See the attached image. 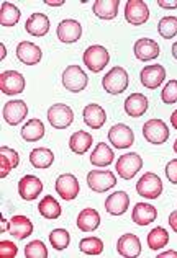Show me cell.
Wrapping results in <instances>:
<instances>
[{
	"mask_svg": "<svg viewBox=\"0 0 177 258\" xmlns=\"http://www.w3.org/2000/svg\"><path fill=\"white\" fill-rule=\"evenodd\" d=\"M128 72L123 69V67H113V69L108 71L107 76L102 79V87L104 90L110 95H120L126 90L128 87Z\"/></svg>",
	"mask_w": 177,
	"mask_h": 258,
	"instance_id": "cell-1",
	"label": "cell"
},
{
	"mask_svg": "<svg viewBox=\"0 0 177 258\" xmlns=\"http://www.w3.org/2000/svg\"><path fill=\"white\" fill-rule=\"evenodd\" d=\"M84 64L88 71L92 72H102L107 67L108 60H110V54L105 49L104 46H88L87 49L84 51Z\"/></svg>",
	"mask_w": 177,
	"mask_h": 258,
	"instance_id": "cell-2",
	"label": "cell"
},
{
	"mask_svg": "<svg viewBox=\"0 0 177 258\" xmlns=\"http://www.w3.org/2000/svg\"><path fill=\"white\" fill-rule=\"evenodd\" d=\"M87 84H88V77L82 71V67L79 66L66 67V71L63 72V85L66 87V90H69L72 93H79L85 90Z\"/></svg>",
	"mask_w": 177,
	"mask_h": 258,
	"instance_id": "cell-3",
	"label": "cell"
},
{
	"mask_svg": "<svg viewBox=\"0 0 177 258\" xmlns=\"http://www.w3.org/2000/svg\"><path fill=\"white\" fill-rule=\"evenodd\" d=\"M136 191L140 196L148 200H156L159 198V195L162 193V181L156 173L148 172L141 176L136 183Z\"/></svg>",
	"mask_w": 177,
	"mask_h": 258,
	"instance_id": "cell-4",
	"label": "cell"
},
{
	"mask_svg": "<svg viewBox=\"0 0 177 258\" xmlns=\"http://www.w3.org/2000/svg\"><path fill=\"white\" fill-rule=\"evenodd\" d=\"M87 185L95 193H105L117 185V178L110 170H92L87 173Z\"/></svg>",
	"mask_w": 177,
	"mask_h": 258,
	"instance_id": "cell-5",
	"label": "cell"
},
{
	"mask_svg": "<svg viewBox=\"0 0 177 258\" xmlns=\"http://www.w3.org/2000/svg\"><path fill=\"white\" fill-rule=\"evenodd\" d=\"M143 136L148 142L154 146H161L169 139V129L167 124L162 119H149L143 126Z\"/></svg>",
	"mask_w": 177,
	"mask_h": 258,
	"instance_id": "cell-6",
	"label": "cell"
},
{
	"mask_svg": "<svg viewBox=\"0 0 177 258\" xmlns=\"http://www.w3.org/2000/svg\"><path fill=\"white\" fill-rule=\"evenodd\" d=\"M143 168V159L136 152H128L121 155L117 162V173L123 180H131Z\"/></svg>",
	"mask_w": 177,
	"mask_h": 258,
	"instance_id": "cell-7",
	"label": "cell"
},
{
	"mask_svg": "<svg viewBox=\"0 0 177 258\" xmlns=\"http://www.w3.org/2000/svg\"><path fill=\"white\" fill-rule=\"evenodd\" d=\"M48 121L50 124L56 129H66L72 124L74 121V111L71 106L64 103H56L48 110Z\"/></svg>",
	"mask_w": 177,
	"mask_h": 258,
	"instance_id": "cell-8",
	"label": "cell"
},
{
	"mask_svg": "<svg viewBox=\"0 0 177 258\" xmlns=\"http://www.w3.org/2000/svg\"><path fill=\"white\" fill-rule=\"evenodd\" d=\"M149 18V9L143 0H128L125 5V20L130 25H145Z\"/></svg>",
	"mask_w": 177,
	"mask_h": 258,
	"instance_id": "cell-9",
	"label": "cell"
},
{
	"mask_svg": "<svg viewBox=\"0 0 177 258\" xmlns=\"http://www.w3.org/2000/svg\"><path fill=\"white\" fill-rule=\"evenodd\" d=\"M0 90L4 95H17L25 90V79L17 71H5L0 74Z\"/></svg>",
	"mask_w": 177,
	"mask_h": 258,
	"instance_id": "cell-10",
	"label": "cell"
},
{
	"mask_svg": "<svg viewBox=\"0 0 177 258\" xmlns=\"http://www.w3.org/2000/svg\"><path fill=\"white\" fill-rule=\"evenodd\" d=\"M54 188H56V193L63 200H66V201L76 200L79 191H80V186H79L77 178L74 175H71V173L61 175L59 178L56 180V185H54Z\"/></svg>",
	"mask_w": 177,
	"mask_h": 258,
	"instance_id": "cell-11",
	"label": "cell"
},
{
	"mask_svg": "<svg viewBox=\"0 0 177 258\" xmlns=\"http://www.w3.org/2000/svg\"><path fill=\"white\" fill-rule=\"evenodd\" d=\"M108 141H110L112 146L117 149H128L133 146L135 134L130 126L118 123V124L112 126V129L108 131Z\"/></svg>",
	"mask_w": 177,
	"mask_h": 258,
	"instance_id": "cell-12",
	"label": "cell"
},
{
	"mask_svg": "<svg viewBox=\"0 0 177 258\" xmlns=\"http://www.w3.org/2000/svg\"><path fill=\"white\" fill-rule=\"evenodd\" d=\"M141 84L145 85L149 90L161 87V84L166 80V69L161 64H151L143 67V71L140 74Z\"/></svg>",
	"mask_w": 177,
	"mask_h": 258,
	"instance_id": "cell-13",
	"label": "cell"
},
{
	"mask_svg": "<svg viewBox=\"0 0 177 258\" xmlns=\"http://www.w3.org/2000/svg\"><path fill=\"white\" fill-rule=\"evenodd\" d=\"M43 191V181L35 175H25L22 180L18 181V193L25 201L36 200Z\"/></svg>",
	"mask_w": 177,
	"mask_h": 258,
	"instance_id": "cell-14",
	"label": "cell"
},
{
	"mask_svg": "<svg viewBox=\"0 0 177 258\" xmlns=\"http://www.w3.org/2000/svg\"><path fill=\"white\" fill-rule=\"evenodd\" d=\"M28 114V106L23 100H10L4 105V119L12 126L20 124Z\"/></svg>",
	"mask_w": 177,
	"mask_h": 258,
	"instance_id": "cell-15",
	"label": "cell"
},
{
	"mask_svg": "<svg viewBox=\"0 0 177 258\" xmlns=\"http://www.w3.org/2000/svg\"><path fill=\"white\" fill-rule=\"evenodd\" d=\"M82 36V25L77 20H63L58 25V38L61 43H76Z\"/></svg>",
	"mask_w": 177,
	"mask_h": 258,
	"instance_id": "cell-16",
	"label": "cell"
},
{
	"mask_svg": "<svg viewBox=\"0 0 177 258\" xmlns=\"http://www.w3.org/2000/svg\"><path fill=\"white\" fill-rule=\"evenodd\" d=\"M17 57L18 60H22L25 66H36L39 64V60L43 57V51H41V47L36 46L35 43L22 41L17 46Z\"/></svg>",
	"mask_w": 177,
	"mask_h": 258,
	"instance_id": "cell-17",
	"label": "cell"
},
{
	"mask_svg": "<svg viewBox=\"0 0 177 258\" xmlns=\"http://www.w3.org/2000/svg\"><path fill=\"white\" fill-rule=\"evenodd\" d=\"M135 57L138 60H153L159 56V44L154 41V39H149V38H140L138 41L135 43Z\"/></svg>",
	"mask_w": 177,
	"mask_h": 258,
	"instance_id": "cell-18",
	"label": "cell"
},
{
	"mask_svg": "<svg viewBox=\"0 0 177 258\" xmlns=\"http://www.w3.org/2000/svg\"><path fill=\"white\" fill-rule=\"evenodd\" d=\"M117 250L121 256L136 258L141 255V242L135 234H123L117 242Z\"/></svg>",
	"mask_w": 177,
	"mask_h": 258,
	"instance_id": "cell-19",
	"label": "cell"
},
{
	"mask_svg": "<svg viewBox=\"0 0 177 258\" xmlns=\"http://www.w3.org/2000/svg\"><path fill=\"white\" fill-rule=\"evenodd\" d=\"M12 237H17V240H23L30 237L33 232V222L26 216H13L9 221V230Z\"/></svg>",
	"mask_w": 177,
	"mask_h": 258,
	"instance_id": "cell-20",
	"label": "cell"
},
{
	"mask_svg": "<svg viewBox=\"0 0 177 258\" xmlns=\"http://www.w3.org/2000/svg\"><path fill=\"white\" fill-rule=\"evenodd\" d=\"M128 206H130V196H128L125 191H115L113 195H108V198L105 201L107 213L112 216L125 214Z\"/></svg>",
	"mask_w": 177,
	"mask_h": 258,
	"instance_id": "cell-21",
	"label": "cell"
},
{
	"mask_svg": "<svg viewBox=\"0 0 177 258\" xmlns=\"http://www.w3.org/2000/svg\"><path fill=\"white\" fill-rule=\"evenodd\" d=\"M82 118H84V123L92 127V129H100L102 126L105 124L107 121V113L105 110L97 103H91L84 108L82 111Z\"/></svg>",
	"mask_w": 177,
	"mask_h": 258,
	"instance_id": "cell-22",
	"label": "cell"
},
{
	"mask_svg": "<svg viewBox=\"0 0 177 258\" xmlns=\"http://www.w3.org/2000/svg\"><path fill=\"white\" fill-rule=\"evenodd\" d=\"M25 30L30 33L31 36L43 38L50 31V18L45 13H33V15L26 20Z\"/></svg>",
	"mask_w": 177,
	"mask_h": 258,
	"instance_id": "cell-23",
	"label": "cell"
},
{
	"mask_svg": "<svg viewBox=\"0 0 177 258\" xmlns=\"http://www.w3.org/2000/svg\"><path fill=\"white\" fill-rule=\"evenodd\" d=\"M149 101L143 93H133L125 100V111L128 116L140 118L148 111Z\"/></svg>",
	"mask_w": 177,
	"mask_h": 258,
	"instance_id": "cell-24",
	"label": "cell"
},
{
	"mask_svg": "<svg viewBox=\"0 0 177 258\" xmlns=\"http://www.w3.org/2000/svg\"><path fill=\"white\" fill-rule=\"evenodd\" d=\"M131 217H133L135 224H138V226H148V224L156 221L158 211H156L154 206L148 205V203H136L133 208Z\"/></svg>",
	"mask_w": 177,
	"mask_h": 258,
	"instance_id": "cell-25",
	"label": "cell"
},
{
	"mask_svg": "<svg viewBox=\"0 0 177 258\" xmlns=\"http://www.w3.org/2000/svg\"><path fill=\"white\" fill-rule=\"evenodd\" d=\"M100 226V214L92 208L82 209L77 216V227L82 232H94Z\"/></svg>",
	"mask_w": 177,
	"mask_h": 258,
	"instance_id": "cell-26",
	"label": "cell"
},
{
	"mask_svg": "<svg viewBox=\"0 0 177 258\" xmlns=\"http://www.w3.org/2000/svg\"><path fill=\"white\" fill-rule=\"evenodd\" d=\"M118 7L120 0H95L92 10L102 20H113L118 15Z\"/></svg>",
	"mask_w": 177,
	"mask_h": 258,
	"instance_id": "cell-27",
	"label": "cell"
},
{
	"mask_svg": "<svg viewBox=\"0 0 177 258\" xmlns=\"http://www.w3.org/2000/svg\"><path fill=\"white\" fill-rule=\"evenodd\" d=\"M115 154L105 142H99L91 154V164L95 167H108L113 162Z\"/></svg>",
	"mask_w": 177,
	"mask_h": 258,
	"instance_id": "cell-28",
	"label": "cell"
},
{
	"mask_svg": "<svg viewBox=\"0 0 177 258\" xmlns=\"http://www.w3.org/2000/svg\"><path fill=\"white\" fill-rule=\"evenodd\" d=\"M20 162V157H18V152L13 151L10 147H0V176L5 178L7 175H9L13 168L18 165Z\"/></svg>",
	"mask_w": 177,
	"mask_h": 258,
	"instance_id": "cell-29",
	"label": "cell"
},
{
	"mask_svg": "<svg viewBox=\"0 0 177 258\" xmlns=\"http://www.w3.org/2000/svg\"><path fill=\"white\" fill-rule=\"evenodd\" d=\"M30 162L35 168H39V170H45V168H50L54 162V154L46 147H38L33 149L30 154Z\"/></svg>",
	"mask_w": 177,
	"mask_h": 258,
	"instance_id": "cell-30",
	"label": "cell"
},
{
	"mask_svg": "<svg viewBox=\"0 0 177 258\" xmlns=\"http://www.w3.org/2000/svg\"><path fill=\"white\" fill-rule=\"evenodd\" d=\"M92 136L88 134L87 131H77V133H74L71 136V139H69V149L74 152V154H79V155H82L85 154L88 149H91L92 146Z\"/></svg>",
	"mask_w": 177,
	"mask_h": 258,
	"instance_id": "cell-31",
	"label": "cell"
},
{
	"mask_svg": "<svg viewBox=\"0 0 177 258\" xmlns=\"http://www.w3.org/2000/svg\"><path fill=\"white\" fill-rule=\"evenodd\" d=\"M45 133H46V129H45L43 121H39L36 118L30 119L28 123L22 127V138L28 142H36L39 139H43Z\"/></svg>",
	"mask_w": 177,
	"mask_h": 258,
	"instance_id": "cell-32",
	"label": "cell"
},
{
	"mask_svg": "<svg viewBox=\"0 0 177 258\" xmlns=\"http://www.w3.org/2000/svg\"><path fill=\"white\" fill-rule=\"evenodd\" d=\"M22 12L18 10V7H15L10 2H4L0 7V25L2 26H13L20 22Z\"/></svg>",
	"mask_w": 177,
	"mask_h": 258,
	"instance_id": "cell-33",
	"label": "cell"
},
{
	"mask_svg": "<svg viewBox=\"0 0 177 258\" xmlns=\"http://www.w3.org/2000/svg\"><path fill=\"white\" fill-rule=\"evenodd\" d=\"M38 209H39V214H41L45 219H58L61 216V206L53 196H45V198L39 201Z\"/></svg>",
	"mask_w": 177,
	"mask_h": 258,
	"instance_id": "cell-34",
	"label": "cell"
},
{
	"mask_svg": "<svg viewBox=\"0 0 177 258\" xmlns=\"http://www.w3.org/2000/svg\"><path fill=\"white\" fill-rule=\"evenodd\" d=\"M169 243V234L166 229L154 227L151 232L148 234V247L151 250H161Z\"/></svg>",
	"mask_w": 177,
	"mask_h": 258,
	"instance_id": "cell-35",
	"label": "cell"
},
{
	"mask_svg": "<svg viewBox=\"0 0 177 258\" xmlns=\"http://www.w3.org/2000/svg\"><path fill=\"white\" fill-rule=\"evenodd\" d=\"M79 248L85 255H100L104 252V242L99 237H85V239L80 240Z\"/></svg>",
	"mask_w": 177,
	"mask_h": 258,
	"instance_id": "cell-36",
	"label": "cell"
},
{
	"mask_svg": "<svg viewBox=\"0 0 177 258\" xmlns=\"http://www.w3.org/2000/svg\"><path fill=\"white\" fill-rule=\"evenodd\" d=\"M158 31L161 38L171 39L177 35V18L175 17H164L159 20L158 23Z\"/></svg>",
	"mask_w": 177,
	"mask_h": 258,
	"instance_id": "cell-37",
	"label": "cell"
},
{
	"mask_svg": "<svg viewBox=\"0 0 177 258\" xmlns=\"http://www.w3.org/2000/svg\"><path fill=\"white\" fill-rule=\"evenodd\" d=\"M50 242L54 250H64L71 242V235L66 229H54L50 234Z\"/></svg>",
	"mask_w": 177,
	"mask_h": 258,
	"instance_id": "cell-38",
	"label": "cell"
},
{
	"mask_svg": "<svg viewBox=\"0 0 177 258\" xmlns=\"http://www.w3.org/2000/svg\"><path fill=\"white\" fill-rule=\"evenodd\" d=\"M25 256L26 258H46L48 248L41 240H33L25 247Z\"/></svg>",
	"mask_w": 177,
	"mask_h": 258,
	"instance_id": "cell-39",
	"label": "cell"
},
{
	"mask_svg": "<svg viewBox=\"0 0 177 258\" xmlns=\"http://www.w3.org/2000/svg\"><path fill=\"white\" fill-rule=\"evenodd\" d=\"M161 98H162V103H166V105L177 103V80H169L164 87V90L161 92Z\"/></svg>",
	"mask_w": 177,
	"mask_h": 258,
	"instance_id": "cell-40",
	"label": "cell"
},
{
	"mask_svg": "<svg viewBox=\"0 0 177 258\" xmlns=\"http://www.w3.org/2000/svg\"><path fill=\"white\" fill-rule=\"evenodd\" d=\"M0 255L4 258H15L18 255V247L12 240L0 242Z\"/></svg>",
	"mask_w": 177,
	"mask_h": 258,
	"instance_id": "cell-41",
	"label": "cell"
},
{
	"mask_svg": "<svg viewBox=\"0 0 177 258\" xmlns=\"http://www.w3.org/2000/svg\"><path fill=\"white\" fill-rule=\"evenodd\" d=\"M166 176L172 185H177V159L171 160L166 165Z\"/></svg>",
	"mask_w": 177,
	"mask_h": 258,
	"instance_id": "cell-42",
	"label": "cell"
},
{
	"mask_svg": "<svg viewBox=\"0 0 177 258\" xmlns=\"http://www.w3.org/2000/svg\"><path fill=\"white\" fill-rule=\"evenodd\" d=\"M158 5L161 7V9L174 10V9H177V0H175V2H166V0H158Z\"/></svg>",
	"mask_w": 177,
	"mask_h": 258,
	"instance_id": "cell-43",
	"label": "cell"
},
{
	"mask_svg": "<svg viewBox=\"0 0 177 258\" xmlns=\"http://www.w3.org/2000/svg\"><path fill=\"white\" fill-rule=\"evenodd\" d=\"M169 226H171L172 230L177 234V211H172L169 214Z\"/></svg>",
	"mask_w": 177,
	"mask_h": 258,
	"instance_id": "cell-44",
	"label": "cell"
},
{
	"mask_svg": "<svg viewBox=\"0 0 177 258\" xmlns=\"http://www.w3.org/2000/svg\"><path fill=\"white\" fill-rule=\"evenodd\" d=\"M158 258H177V252L174 250H169V252H162L158 255Z\"/></svg>",
	"mask_w": 177,
	"mask_h": 258,
	"instance_id": "cell-45",
	"label": "cell"
},
{
	"mask_svg": "<svg viewBox=\"0 0 177 258\" xmlns=\"http://www.w3.org/2000/svg\"><path fill=\"white\" fill-rule=\"evenodd\" d=\"M45 4H46V5H50V7H61V5H64L63 0H59V2H51V0H46Z\"/></svg>",
	"mask_w": 177,
	"mask_h": 258,
	"instance_id": "cell-46",
	"label": "cell"
},
{
	"mask_svg": "<svg viewBox=\"0 0 177 258\" xmlns=\"http://www.w3.org/2000/svg\"><path fill=\"white\" fill-rule=\"evenodd\" d=\"M171 123H172L174 129H177V110L171 114Z\"/></svg>",
	"mask_w": 177,
	"mask_h": 258,
	"instance_id": "cell-47",
	"label": "cell"
},
{
	"mask_svg": "<svg viewBox=\"0 0 177 258\" xmlns=\"http://www.w3.org/2000/svg\"><path fill=\"white\" fill-rule=\"evenodd\" d=\"M172 56H174V59L177 60V41H175L174 46H172Z\"/></svg>",
	"mask_w": 177,
	"mask_h": 258,
	"instance_id": "cell-48",
	"label": "cell"
},
{
	"mask_svg": "<svg viewBox=\"0 0 177 258\" xmlns=\"http://www.w3.org/2000/svg\"><path fill=\"white\" fill-rule=\"evenodd\" d=\"M0 49H2V59H4V57L7 56V47L4 46V43H2V44H0Z\"/></svg>",
	"mask_w": 177,
	"mask_h": 258,
	"instance_id": "cell-49",
	"label": "cell"
},
{
	"mask_svg": "<svg viewBox=\"0 0 177 258\" xmlns=\"http://www.w3.org/2000/svg\"><path fill=\"white\" fill-rule=\"evenodd\" d=\"M174 152L177 154V139H175V142H174Z\"/></svg>",
	"mask_w": 177,
	"mask_h": 258,
	"instance_id": "cell-50",
	"label": "cell"
}]
</instances>
